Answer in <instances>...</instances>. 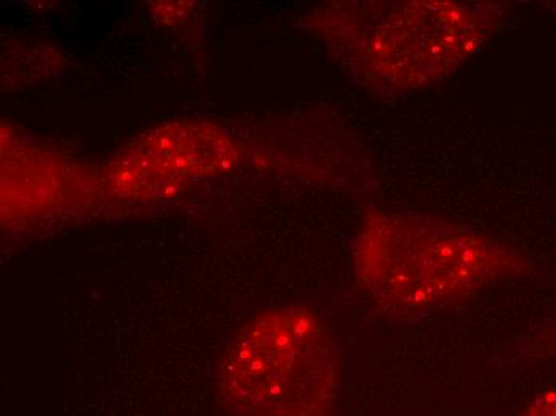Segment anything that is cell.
<instances>
[{
	"instance_id": "obj_1",
	"label": "cell",
	"mask_w": 556,
	"mask_h": 416,
	"mask_svg": "<svg viewBox=\"0 0 556 416\" xmlns=\"http://www.w3.org/2000/svg\"><path fill=\"white\" fill-rule=\"evenodd\" d=\"M354 265L362 289L396 323L422 319L535 269L510 243L459 223L392 210L366 213Z\"/></svg>"
},
{
	"instance_id": "obj_4",
	"label": "cell",
	"mask_w": 556,
	"mask_h": 416,
	"mask_svg": "<svg viewBox=\"0 0 556 416\" xmlns=\"http://www.w3.org/2000/svg\"><path fill=\"white\" fill-rule=\"evenodd\" d=\"M239 157L232 138L205 121L169 122L152 128L112 159L108 186L134 201L164 198L169 192L229 171Z\"/></svg>"
},
{
	"instance_id": "obj_5",
	"label": "cell",
	"mask_w": 556,
	"mask_h": 416,
	"mask_svg": "<svg viewBox=\"0 0 556 416\" xmlns=\"http://www.w3.org/2000/svg\"><path fill=\"white\" fill-rule=\"evenodd\" d=\"M527 361L545 362L556 358V316L547 326L529 337L520 350Z\"/></svg>"
},
{
	"instance_id": "obj_2",
	"label": "cell",
	"mask_w": 556,
	"mask_h": 416,
	"mask_svg": "<svg viewBox=\"0 0 556 416\" xmlns=\"http://www.w3.org/2000/svg\"><path fill=\"white\" fill-rule=\"evenodd\" d=\"M504 2L375 0L331 3L314 28L366 89L402 94L445 83L507 23Z\"/></svg>"
},
{
	"instance_id": "obj_6",
	"label": "cell",
	"mask_w": 556,
	"mask_h": 416,
	"mask_svg": "<svg viewBox=\"0 0 556 416\" xmlns=\"http://www.w3.org/2000/svg\"><path fill=\"white\" fill-rule=\"evenodd\" d=\"M517 416H556V387L542 389Z\"/></svg>"
},
{
	"instance_id": "obj_3",
	"label": "cell",
	"mask_w": 556,
	"mask_h": 416,
	"mask_svg": "<svg viewBox=\"0 0 556 416\" xmlns=\"http://www.w3.org/2000/svg\"><path fill=\"white\" fill-rule=\"evenodd\" d=\"M218 380L233 416H336L338 350L314 311L274 307L233 337Z\"/></svg>"
}]
</instances>
